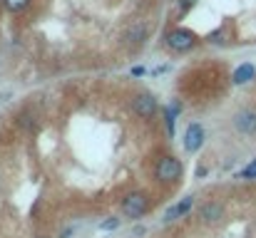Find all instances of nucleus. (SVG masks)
<instances>
[{
  "mask_svg": "<svg viewBox=\"0 0 256 238\" xmlns=\"http://www.w3.org/2000/svg\"><path fill=\"white\" fill-rule=\"evenodd\" d=\"M254 75H256V67L251 65V62H244V65H239L236 70H234V85H246V82H251L254 80Z\"/></svg>",
  "mask_w": 256,
  "mask_h": 238,
  "instance_id": "nucleus-8",
  "label": "nucleus"
},
{
  "mask_svg": "<svg viewBox=\"0 0 256 238\" xmlns=\"http://www.w3.org/2000/svg\"><path fill=\"white\" fill-rule=\"evenodd\" d=\"M192 203H194V201H192V196H187L184 201H179L177 206H172V208L167 211V216H164V218H167V221H174V218L184 216V213H187V211L192 208Z\"/></svg>",
  "mask_w": 256,
  "mask_h": 238,
  "instance_id": "nucleus-9",
  "label": "nucleus"
},
{
  "mask_svg": "<svg viewBox=\"0 0 256 238\" xmlns=\"http://www.w3.org/2000/svg\"><path fill=\"white\" fill-rule=\"evenodd\" d=\"M117 226H120V218H107V221H105L100 228H102V231H115Z\"/></svg>",
  "mask_w": 256,
  "mask_h": 238,
  "instance_id": "nucleus-13",
  "label": "nucleus"
},
{
  "mask_svg": "<svg viewBox=\"0 0 256 238\" xmlns=\"http://www.w3.org/2000/svg\"><path fill=\"white\" fill-rule=\"evenodd\" d=\"M204 144V127L201 124H189L184 134V149L187 151H199Z\"/></svg>",
  "mask_w": 256,
  "mask_h": 238,
  "instance_id": "nucleus-5",
  "label": "nucleus"
},
{
  "mask_svg": "<svg viewBox=\"0 0 256 238\" xmlns=\"http://www.w3.org/2000/svg\"><path fill=\"white\" fill-rule=\"evenodd\" d=\"M241 179H256V159H254L249 166L241 169Z\"/></svg>",
  "mask_w": 256,
  "mask_h": 238,
  "instance_id": "nucleus-11",
  "label": "nucleus"
},
{
  "mask_svg": "<svg viewBox=\"0 0 256 238\" xmlns=\"http://www.w3.org/2000/svg\"><path fill=\"white\" fill-rule=\"evenodd\" d=\"M147 211V196L142 191H132L122 198V213L129 218H139Z\"/></svg>",
  "mask_w": 256,
  "mask_h": 238,
  "instance_id": "nucleus-3",
  "label": "nucleus"
},
{
  "mask_svg": "<svg viewBox=\"0 0 256 238\" xmlns=\"http://www.w3.org/2000/svg\"><path fill=\"white\" fill-rule=\"evenodd\" d=\"M221 216H224L221 203H204V206H201V211H199V218H201L204 223H216Z\"/></svg>",
  "mask_w": 256,
  "mask_h": 238,
  "instance_id": "nucleus-7",
  "label": "nucleus"
},
{
  "mask_svg": "<svg viewBox=\"0 0 256 238\" xmlns=\"http://www.w3.org/2000/svg\"><path fill=\"white\" fill-rule=\"evenodd\" d=\"M132 75H134V77H139V75H144V67H132Z\"/></svg>",
  "mask_w": 256,
  "mask_h": 238,
  "instance_id": "nucleus-14",
  "label": "nucleus"
},
{
  "mask_svg": "<svg viewBox=\"0 0 256 238\" xmlns=\"http://www.w3.org/2000/svg\"><path fill=\"white\" fill-rule=\"evenodd\" d=\"M132 109H134V114H139V117H154V112H157V99H154L152 95H147V92L134 95Z\"/></svg>",
  "mask_w": 256,
  "mask_h": 238,
  "instance_id": "nucleus-4",
  "label": "nucleus"
},
{
  "mask_svg": "<svg viewBox=\"0 0 256 238\" xmlns=\"http://www.w3.org/2000/svg\"><path fill=\"white\" fill-rule=\"evenodd\" d=\"M182 171H184V166H182L179 159L164 156V159H159V164H157V169H154V176H157L159 181L172 184V181H177V179L182 176Z\"/></svg>",
  "mask_w": 256,
  "mask_h": 238,
  "instance_id": "nucleus-1",
  "label": "nucleus"
},
{
  "mask_svg": "<svg viewBox=\"0 0 256 238\" xmlns=\"http://www.w3.org/2000/svg\"><path fill=\"white\" fill-rule=\"evenodd\" d=\"M234 124H236V129H239L241 134H254V132H256V112H251V109L239 112V114L234 117Z\"/></svg>",
  "mask_w": 256,
  "mask_h": 238,
  "instance_id": "nucleus-6",
  "label": "nucleus"
},
{
  "mask_svg": "<svg viewBox=\"0 0 256 238\" xmlns=\"http://www.w3.org/2000/svg\"><path fill=\"white\" fill-rule=\"evenodd\" d=\"M177 112H179V104H172V107L164 109V119H167V132L169 134H174V117H177Z\"/></svg>",
  "mask_w": 256,
  "mask_h": 238,
  "instance_id": "nucleus-10",
  "label": "nucleus"
},
{
  "mask_svg": "<svg viewBox=\"0 0 256 238\" xmlns=\"http://www.w3.org/2000/svg\"><path fill=\"white\" fill-rule=\"evenodd\" d=\"M196 45V38H194V33H189V30H172L169 35H167V48L169 50H174V52H187V50H192Z\"/></svg>",
  "mask_w": 256,
  "mask_h": 238,
  "instance_id": "nucleus-2",
  "label": "nucleus"
},
{
  "mask_svg": "<svg viewBox=\"0 0 256 238\" xmlns=\"http://www.w3.org/2000/svg\"><path fill=\"white\" fill-rule=\"evenodd\" d=\"M28 5V0H5V8L8 10H23Z\"/></svg>",
  "mask_w": 256,
  "mask_h": 238,
  "instance_id": "nucleus-12",
  "label": "nucleus"
}]
</instances>
